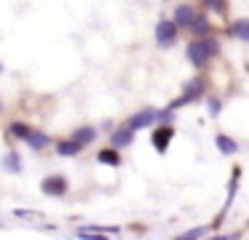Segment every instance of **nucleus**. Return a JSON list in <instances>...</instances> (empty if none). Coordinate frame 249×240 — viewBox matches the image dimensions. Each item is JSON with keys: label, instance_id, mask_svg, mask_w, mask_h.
<instances>
[{"label": "nucleus", "instance_id": "21", "mask_svg": "<svg viewBox=\"0 0 249 240\" xmlns=\"http://www.w3.org/2000/svg\"><path fill=\"white\" fill-rule=\"evenodd\" d=\"M78 238L81 240H107L105 235H99V232H78Z\"/></svg>", "mask_w": 249, "mask_h": 240}, {"label": "nucleus", "instance_id": "1", "mask_svg": "<svg viewBox=\"0 0 249 240\" xmlns=\"http://www.w3.org/2000/svg\"><path fill=\"white\" fill-rule=\"evenodd\" d=\"M217 53H220V43H217L214 37H201V40H193L188 46V59L196 67H204L212 56H217Z\"/></svg>", "mask_w": 249, "mask_h": 240}, {"label": "nucleus", "instance_id": "19", "mask_svg": "<svg viewBox=\"0 0 249 240\" xmlns=\"http://www.w3.org/2000/svg\"><path fill=\"white\" fill-rule=\"evenodd\" d=\"M30 131H33V128H30L27 123H11V133H14V136H19V139H27Z\"/></svg>", "mask_w": 249, "mask_h": 240}, {"label": "nucleus", "instance_id": "6", "mask_svg": "<svg viewBox=\"0 0 249 240\" xmlns=\"http://www.w3.org/2000/svg\"><path fill=\"white\" fill-rule=\"evenodd\" d=\"M172 136H174V128L172 126H161V128H158V131L153 133V147H156V152H166Z\"/></svg>", "mask_w": 249, "mask_h": 240}, {"label": "nucleus", "instance_id": "11", "mask_svg": "<svg viewBox=\"0 0 249 240\" xmlns=\"http://www.w3.org/2000/svg\"><path fill=\"white\" fill-rule=\"evenodd\" d=\"M24 142H27L33 149H43V147H49V144H51V139L46 136L43 131H30V136L24 139Z\"/></svg>", "mask_w": 249, "mask_h": 240}, {"label": "nucleus", "instance_id": "8", "mask_svg": "<svg viewBox=\"0 0 249 240\" xmlns=\"http://www.w3.org/2000/svg\"><path fill=\"white\" fill-rule=\"evenodd\" d=\"M188 30L193 32V35H198V40H201V37L209 35V19H206V14H196V19L190 21Z\"/></svg>", "mask_w": 249, "mask_h": 240}, {"label": "nucleus", "instance_id": "10", "mask_svg": "<svg viewBox=\"0 0 249 240\" xmlns=\"http://www.w3.org/2000/svg\"><path fill=\"white\" fill-rule=\"evenodd\" d=\"M214 142H217V149H220L222 155H236V152H238V144L233 142L231 136H225V133H220Z\"/></svg>", "mask_w": 249, "mask_h": 240}, {"label": "nucleus", "instance_id": "23", "mask_svg": "<svg viewBox=\"0 0 249 240\" xmlns=\"http://www.w3.org/2000/svg\"><path fill=\"white\" fill-rule=\"evenodd\" d=\"M0 72H3V64H0Z\"/></svg>", "mask_w": 249, "mask_h": 240}, {"label": "nucleus", "instance_id": "17", "mask_svg": "<svg viewBox=\"0 0 249 240\" xmlns=\"http://www.w3.org/2000/svg\"><path fill=\"white\" fill-rule=\"evenodd\" d=\"M231 32L236 37H241V40H247V37H249V19H238L236 24L231 27Z\"/></svg>", "mask_w": 249, "mask_h": 240}, {"label": "nucleus", "instance_id": "13", "mask_svg": "<svg viewBox=\"0 0 249 240\" xmlns=\"http://www.w3.org/2000/svg\"><path fill=\"white\" fill-rule=\"evenodd\" d=\"M81 149H83V147H81L78 142H72V139H67V142H59V144H56V152L65 155V158H72V155H78Z\"/></svg>", "mask_w": 249, "mask_h": 240}, {"label": "nucleus", "instance_id": "22", "mask_svg": "<svg viewBox=\"0 0 249 240\" xmlns=\"http://www.w3.org/2000/svg\"><path fill=\"white\" fill-rule=\"evenodd\" d=\"M209 240H236V235H220V238H209Z\"/></svg>", "mask_w": 249, "mask_h": 240}, {"label": "nucleus", "instance_id": "5", "mask_svg": "<svg viewBox=\"0 0 249 240\" xmlns=\"http://www.w3.org/2000/svg\"><path fill=\"white\" fill-rule=\"evenodd\" d=\"M153 123H156V110H142V112H137V115L131 117L129 123H126V128L134 133V131H140V128L153 126Z\"/></svg>", "mask_w": 249, "mask_h": 240}, {"label": "nucleus", "instance_id": "14", "mask_svg": "<svg viewBox=\"0 0 249 240\" xmlns=\"http://www.w3.org/2000/svg\"><path fill=\"white\" fill-rule=\"evenodd\" d=\"M3 165H6V171L19 174V171H22V158H19V152H8L6 158H3Z\"/></svg>", "mask_w": 249, "mask_h": 240}, {"label": "nucleus", "instance_id": "12", "mask_svg": "<svg viewBox=\"0 0 249 240\" xmlns=\"http://www.w3.org/2000/svg\"><path fill=\"white\" fill-rule=\"evenodd\" d=\"M134 142V133L129 131V128H118V131L113 133V147H129V144Z\"/></svg>", "mask_w": 249, "mask_h": 240}, {"label": "nucleus", "instance_id": "3", "mask_svg": "<svg viewBox=\"0 0 249 240\" xmlns=\"http://www.w3.org/2000/svg\"><path fill=\"white\" fill-rule=\"evenodd\" d=\"M156 40H158V46H174V40H177V27L169 19L158 21L156 24Z\"/></svg>", "mask_w": 249, "mask_h": 240}, {"label": "nucleus", "instance_id": "4", "mask_svg": "<svg viewBox=\"0 0 249 240\" xmlns=\"http://www.w3.org/2000/svg\"><path fill=\"white\" fill-rule=\"evenodd\" d=\"M40 190H43L46 195H51V197H62L67 192V179L65 176H46L43 184H40Z\"/></svg>", "mask_w": 249, "mask_h": 240}, {"label": "nucleus", "instance_id": "7", "mask_svg": "<svg viewBox=\"0 0 249 240\" xmlns=\"http://www.w3.org/2000/svg\"><path fill=\"white\" fill-rule=\"evenodd\" d=\"M196 19V11L193 5H177V11H174V27H190V21Z\"/></svg>", "mask_w": 249, "mask_h": 240}, {"label": "nucleus", "instance_id": "20", "mask_svg": "<svg viewBox=\"0 0 249 240\" xmlns=\"http://www.w3.org/2000/svg\"><path fill=\"white\" fill-rule=\"evenodd\" d=\"M206 110H209L212 117H217V115H220V110H222V101L220 99H206Z\"/></svg>", "mask_w": 249, "mask_h": 240}, {"label": "nucleus", "instance_id": "9", "mask_svg": "<svg viewBox=\"0 0 249 240\" xmlns=\"http://www.w3.org/2000/svg\"><path fill=\"white\" fill-rule=\"evenodd\" d=\"M94 139H97V128H91V126H83V128H78L75 131V136H72V142H78L81 147H86V144H91Z\"/></svg>", "mask_w": 249, "mask_h": 240}, {"label": "nucleus", "instance_id": "15", "mask_svg": "<svg viewBox=\"0 0 249 240\" xmlns=\"http://www.w3.org/2000/svg\"><path fill=\"white\" fill-rule=\"evenodd\" d=\"M99 163H107V165H121V155L115 152V149H102V152L97 155Z\"/></svg>", "mask_w": 249, "mask_h": 240}, {"label": "nucleus", "instance_id": "2", "mask_svg": "<svg viewBox=\"0 0 249 240\" xmlns=\"http://www.w3.org/2000/svg\"><path fill=\"white\" fill-rule=\"evenodd\" d=\"M201 94H204V78H193L188 85H185V94L179 96L177 101H172V104H169V112H174L177 107H182V104H190V101L201 99Z\"/></svg>", "mask_w": 249, "mask_h": 240}, {"label": "nucleus", "instance_id": "18", "mask_svg": "<svg viewBox=\"0 0 249 240\" xmlns=\"http://www.w3.org/2000/svg\"><path fill=\"white\" fill-rule=\"evenodd\" d=\"M204 235H206V227H193V229H188V232L177 235L174 240H201Z\"/></svg>", "mask_w": 249, "mask_h": 240}, {"label": "nucleus", "instance_id": "16", "mask_svg": "<svg viewBox=\"0 0 249 240\" xmlns=\"http://www.w3.org/2000/svg\"><path fill=\"white\" fill-rule=\"evenodd\" d=\"M238 179H241V168H233V179H231V195H228V200H225V211L231 208V203H233V197H236V190H238ZM222 211V213H225ZM220 213V216H222Z\"/></svg>", "mask_w": 249, "mask_h": 240}]
</instances>
